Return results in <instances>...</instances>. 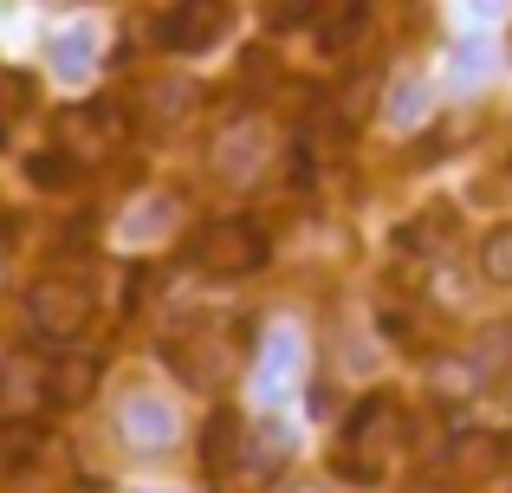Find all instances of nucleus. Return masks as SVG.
Returning <instances> with one entry per match:
<instances>
[{"label":"nucleus","instance_id":"obj_8","mask_svg":"<svg viewBox=\"0 0 512 493\" xmlns=\"http://www.w3.org/2000/svg\"><path fill=\"white\" fill-rule=\"evenodd\" d=\"M91 390H98V357L91 351H52L46 377H39V403L78 409V403H91Z\"/></svg>","mask_w":512,"mask_h":493},{"label":"nucleus","instance_id":"obj_17","mask_svg":"<svg viewBox=\"0 0 512 493\" xmlns=\"http://www.w3.org/2000/svg\"><path fill=\"white\" fill-rule=\"evenodd\" d=\"M422 111H428V85H422V78H396V98H389V124L409 130Z\"/></svg>","mask_w":512,"mask_h":493},{"label":"nucleus","instance_id":"obj_18","mask_svg":"<svg viewBox=\"0 0 512 493\" xmlns=\"http://www.w3.org/2000/svg\"><path fill=\"white\" fill-rule=\"evenodd\" d=\"M33 104V91H26L20 72H0V137H7L13 124H20V111Z\"/></svg>","mask_w":512,"mask_h":493},{"label":"nucleus","instance_id":"obj_13","mask_svg":"<svg viewBox=\"0 0 512 493\" xmlns=\"http://www.w3.org/2000/svg\"><path fill=\"white\" fill-rule=\"evenodd\" d=\"M91 59H98V33H91V26H65V33L52 39V72L59 78H85Z\"/></svg>","mask_w":512,"mask_h":493},{"label":"nucleus","instance_id":"obj_16","mask_svg":"<svg viewBox=\"0 0 512 493\" xmlns=\"http://www.w3.org/2000/svg\"><path fill=\"white\" fill-rule=\"evenodd\" d=\"M480 273H487L493 286H512V221L487 234V247H480Z\"/></svg>","mask_w":512,"mask_h":493},{"label":"nucleus","instance_id":"obj_2","mask_svg":"<svg viewBox=\"0 0 512 493\" xmlns=\"http://www.w3.org/2000/svg\"><path fill=\"white\" fill-rule=\"evenodd\" d=\"M188 260H195V273H208V279H247V273L266 266V228L247 221V215H221V221H208V228L195 234Z\"/></svg>","mask_w":512,"mask_h":493},{"label":"nucleus","instance_id":"obj_11","mask_svg":"<svg viewBox=\"0 0 512 493\" xmlns=\"http://www.w3.org/2000/svg\"><path fill=\"white\" fill-rule=\"evenodd\" d=\"M512 455L506 435H467L461 448H454V474H467V481H487V474H500Z\"/></svg>","mask_w":512,"mask_h":493},{"label":"nucleus","instance_id":"obj_9","mask_svg":"<svg viewBox=\"0 0 512 493\" xmlns=\"http://www.w3.org/2000/svg\"><path fill=\"white\" fill-rule=\"evenodd\" d=\"M299 357H305L299 325H273V331H266L260 370H253V390H260V403H279V396L292 390V377H299Z\"/></svg>","mask_w":512,"mask_h":493},{"label":"nucleus","instance_id":"obj_4","mask_svg":"<svg viewBox=\"0 0 512 493\" xmlns=\"http://www.w3.org/2000/svg\"><path fill=\"white\" fill-rule=\"evenodd\" d=\"M266 163H273V124H266V117H234V124L208 143V169L221 182H234V189L260 182Z\"/></svg>","mask_w":512,"mask_h":493},{"label":"nucleus","instance_id":"obj_21","mask_svg":"<svg viewBox=\"0 0 512 493\" xmlns=\"http://www.w3.org/2000/svg\"><path fill=\"white\" fill-rule=\"evenodd\" d=\"M299 493H318V487H299Z\"/></svg>","mask_w":512,"mask_h":493},{"label":"nucleus","instance_id":"obj_15","mask_svg":"<svg viewBox=\"0 0 512 493\" xmlns=\"http://www.w3.org/2000/svg\"><path fill=\"white\" fill-rule=\"evenodd\" d=\"M240 455H247V468H260V474H273V468H286V455H292V435L279 429L273 416L260 422V429L247 435V448H240Z\"/></svg>","mask_w":512,"mask_h":493},{"label":"nucleus","instance_id":"obj_1","mask_svg":"<svg viewBox=\"0 0 512 493\" xmlns=\"http://www.w3.org/2000/svg\"><path fill=\"white\" fill-rule=\"evenodd\" d=\"M402 455H409V416H402V403L396 396H370V403L350 416V429L338 442V474L376 487Z\"/></svg>","mask_w":512,"mask_h":493},{"label":"nucleus","instance_id":"obj_14","mask_svg":"<svg viewBox=\"0 0 512 493\" xmlns=\"http://www.w3.org/2000/svg\"><path fill=\"white\" fill-rule=\"evenodd\" d=\"M363 0H305V26H312L325 46H344V33L357 26Z\"/></svg>","mask_w":512,"mask_h":493},{"label":"nucleus","instance_id":"obj_20","mask_svg":"<svg viewBox=\"0 0 512 493\" xmlns=\"http://www.w3.org/2000/svg\"><path fill=\"white\" fill-rule=\"evenodd\" d=\"M467 13H474V20H500L506 0H467Z\"/></svg>","mask_w":512,"mask_h":493},{"label":"nucleus","instance_id":"obj_10","mask_svg":"<svg viewBox=\"0 0 512 493\" xmlns=\"http://www.w3.org/2000/svg\"><path fill=\"white\" fill-rule=\"evenodd\" d=\"M240 448H247V435H240V422L227 416V409H214L208 429H201V468L208 474H227L240 461Z\"/></svg>","mask_w":512,"mask_h":493},{"label":"nucleus","instance_id":"obj_19","mask_svg":"<svg viewBox=\"0 0 512 493\" xmlns=\"http://www.w3.org/2000/svg\"><path fill=\"white\" fill-rule=\"evenodd\" d=\"M454 72H461V78H480V72H487V52H480V46H461V52H454Z\"/></svg>","mask_w":512,"mask_h":493},{"label":"nucleus","instance_id":"obj_12","mask_svg":"<svg viewBox=\"0 0 512 493\" xmlns=\"http://www.w3.org/2000/svg\"><path fill=\"white\" fill-rule=\"evenodd\" d=\"M175 215H182V208H175V195H150V202H137L124 215V247H143L150 234L163 241V234L175 228Z\"/></svg>","mask_w":512,"mask_h":493},{"label":"nucleus","instance_id":"obj_6","mask_svg":"<svg viewBox=\"0 0 512 493\" xmlns=\"http://www.w3.org/2000/svg\"><path fill=\"white\" fill-rule=\"evenodd\" d=\"M227 20H234L227 0H175L163 13V26H156V39H163L169 52H208V46H221Z\"/></svg>","mask_w":512,"mask_h":493},{"label":"nucleus","instance_id":"obj_5","mask_svg":"<svg viewBox=\"0 0 512 493\" xmlns=\"http://www.w3.org/2000/svg\"><path fill=\"white\" fill-rule=\"evenodd\" d=\"M169 364L182 370L188 390H221L227 370H234V331H227V325H201V331H188V338H175V344H169Z\"/></svg>","mask_w":512,"mask_h":493},{"label":"nucleus","instance_id":"obj_7","mask_svg":"<svg viewBox=\"0 0 512 493\" xmlns=\"http://www.w3.org/2000/svg\"><path fill=\"white\" fill-rule=\"evenodd\" d=\"M117 429H124V442L137 448V455H163L175 435H182V416H175V403H163V396L137 390V396H124V409H117Z\"/></svg>","mask_w":512,"mask_h":493},{"label":"nucleus","instance_id":"obj_3","mask_svg":"<svg viewBox=\"0 0 512 493\" xmlns=\"http://www.w3.org/2000/svg\"><path fill=\"white\" fill-rule=\"evenodd\" d=\"M91 312H98V305H91V286L78 273H46L26 292V318H33V331L46 344H72L78 331L91 325Z\"/></svg>","mask_w":512,"mask_h":493}]
</instances>
